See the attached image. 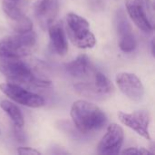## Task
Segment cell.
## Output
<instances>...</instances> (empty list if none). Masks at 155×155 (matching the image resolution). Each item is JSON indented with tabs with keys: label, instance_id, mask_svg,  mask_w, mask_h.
<instances>
[{
	"label": "cell",
	"instance_id": "1",
	"mask_svg": "<svg viewBox=\"0 0 155 155\" xmlns=\"http://www.w3.org/2000/svg\"><path fill=\"white\" fill-rule=\"evenodd\" d=\"M0 73L9 83L19 85L48 87L51 82L35 75L32 68L19 57L0 55Z\"/></svg>",
	"mask_w": 155,
	"mask_h": 155
},
{
	"label": "cell",
	"instance_id": "2",
	"mask_svg": "<svg viewBox=\"0 0 155 155\" xmlns=\"http://www.w3.org/2000/svg\"><path fill=\"white\" fill-rule=\"evenodd\" d=\"M71 117L75 127L83 134L99 131L107 123V117L103 110L84 100H78L73 104Z\"/></svg>",
	"mask_w": 155,
	"mask_h": 155
},
{
	"label": "cell",
	"instance_id": "3",
	"mask_svg": "<svg viewBox=\"0 0 155 155\" xmlns=\"http://www.w3.org/2000/svg\"><path fill=\"white\" fill-rule=\"evenodd\" d=\"M36 34L28 31L5 36L0 40V55L24 57L30 54L36 45Z\"/></svg>",
	"mask_w": 155,
	"mask_h": 155
},
{
	"label": "cell",
	"instance_id": "4",
	"mask_svg": "<svg viewBox=\"0 0 155 155\" xmlns=\"http://www.w3.org/2000/svg\"><path fill=\"white\" fill-rule=\"evenodd\" d=\"M66 27L69 38L75 46L82 49L94 46L95 37L86 19L74 13H69L66 16Z\"/></svg>",
	"mask_w": 155,
	"mask_h": 155
},
{
	"label": "cell",
	"instance_id": "5",
	"mask_svg": "<svg viewBox=\"0 0 155 155\" xmlns=\"http://www.w3.org/2000/svg\"><path fill=\"white\" fill-rule=\"evenodd\" d=\"M0 90L11 100L27 107L38 108L45 104V100L43 97L16 84H1Z\"/></svg>",
	"mask_w": 155,
	"mask_h": 155
},
{
	"label": "cell",
	"instance_id": "6",
	"mask_svg": "<svg viewBox=\"0 0 155 155\" xmlns=\"http://www.w3.org/2000/svg\"><path fill=\"white\" fill-rule=\"evenodd\" d=\"M124 138L123 128L116 124H112L99 143L98 153L103 155L118 154L124 143Z\"/></svg>",
	"mask_w": 155,
	"mask_h": 155
},
{
	"label": "cell",
	"instance_id": "7",
	"mask_svg": "<svg viewBox=\"0 0 155 155\" xmlns=\"http://www.w3.org/2000/svg\"><path fill=\"white\" fill-rule=\"evenodd\" d=\"M116 30L119 35V46L122 51L131 53L137 47V41L133 34V28L127 19L126 14L124 10L120 9L115 17Z\"/></svg>",
	"mask_w": 155,
	"mask_h": 155
},
{
	"label": "cell",
	"instance_id": "8",
	"mask_svg": "<svg viewBox=\"0 0 155 155\" xmlns=\"http://www.w3.org/2000/svg\"><path fill=\"white\" fill-rule=\"evenodd\" d=\"M116 84L122 93L129 99L139 102L144 95V87L141 80L132 73H119L116 75Z\"/></svg>",
	"mask_w": 155,
	"mask_h": 155
},
{
	"label": "cell",
	"instance_id": "9",
	"mask_svg": "<svg viewBox=\"0 0 155 155\" xmlns=\"http://www.w3.org/2000/svg\"><path fill=\"white\" fill-rule=\"evenodd\" d=\"M118 118L124 125L136 132L142 137L147 139L148 141L152 140L148 130L151 117L147 111H137L133 114L119 112Z\"/></svg>",
	"mask_w": 155,
	"mask_h": 155
},
{
	"label": "cell",
	"instance_id": "10",
	"mask_svg": "<svg viewBox=\"0 0 155 155\" xmlns=\"http://www.w3.org/2000/svg\"><path fill=\"white\" fill-rule=\"evenodd\" d=\"M3 10L10 20V25L16 33H25L33 29L32 21L14 3V1H3Z\"/></svg>",
	"mask_w": 155,
	"mask_h": 155
},
{
	"label": "cell",
	"instance_id": "11",
	"mask_svg": "<svg viewBox=\"0 0 155 155\" xmlns=\"http://www.w3.org/2000/svg\"><path fill=\"white\" fill-rule=\"evenodd\" d=\"M58 10V0H38L34 6L35 16L44 30H46L54 22Z\"/></svg>",
	"mask_w": 155,
	"mask_h": 155
},
{
	"label": "cell",
	"instance_id": "12",
	"mask_svg": "<svg viewBox=\"0 0 155 155\" xmlns=\"http://www.w3.org/2000/svg\"><path fill=\"white\" fill-rule=\"evenodd\" d=\"M47 29L53 51L58 55H64L68 51V43L62 22H53Z\"/></svg>",
	"mask_w": 155,
	"mask_h": 155
},
{
	"label": "cell",
	"instance_id": "13",
	"mask_svg": "<svg viewBox=\"0 0 155 155\" xmlns=\"http://www.w3.org/2000/svg\"><path fill=\"white\" fill-rule=\"evenodd\" d=\"M66 72L74 77L83 78L93 72V66L87 55L81 54L75 60L65 64Z\"/></svg>",
	"mask_w": 155,
	"mask_h": 155
},
{
	"label": "cell",
	"instance_id": "14",
	"mask_svg": "<svg viewBox=\"0 0 155 155\" xmlns=\"http://www.w3.org/2000/svg\"><path fill=\"white\" fill-rule=\"evenodd\" d=\"M126 9L131 19L141 30L147 33L153 31V26L151 25L145 15L143 13V11L139 8V6L135 4L134 0L126 1Z\"/></svg>",
	"mask_w": 155,
	"mask_h": 155
},
{
	"label": "cell",
	"instance_id": "15",
	"mask_svg": "<svg viewBox=\"0 0 155 155\" xmlns=\"http://www.w3.org/2000/svg\"><path fill=\"white\" fill-rule=\"evenodd\" d=\"M0 106L6 113V114L10 117L11 121L14 123V124L16 127L22 128L24 126L25 120H24L23 114L21 110L14 103H11L7 100H3L0 103Z\"/></svg>",
	"mask_w": 155,
	"mask_h": 155
},
{
	"label": "cell",
	"instance_id": "16",
	"mask_svg": "<svg viewBox=\"0 0 155 155\" xmlns=\"http://www.w3.org/2000/svg\"><path fill=\"white\" fill-rule=\"evenodd\" d=\"M94 86L96 91L104 97L110 94L114 91V86L111 81L101 72H95Z\"/></svg>",
	"mask_w": 155,
	"mask_h": 155
},
{
	"label": "cell",
	"instance_id": "17",
	"mask_svg": "<svg viewBox=\"0 0 155 155\" xmlns=\"http://www.w3.org/2000/svg\"><path fill=\"white\" fill-rule=\"evenodd\" d=\"M139 8L145 15L149 22L153 26H154V8L151 0H134Z\"/></svg>",
	"mask_w": 155,
	"mask_h": 155
},
{
	"label": "cell",
	"instance_id": "18",
	"mask_svg": "<svg viewBox=\"0 0 155 155\" xmlns=\"http://www.w3.org/2000/svg\"><path fill=\"white\" fill-rule=\"evenodd\" d=\"M122 153H127V154H151L152 153L144 148H135V147H131L128 149H125L124 151L122 152Z\"/></svg>",
	"mask_w": 155,
	"mask_h": 155
},
{
	"label": "cell",
	"instance_id": "19",
	"mask_svg": "<svg viewBox=\"0 0 155 155\" xmlns=\"http://www.w3.org/2000/svg\"><path fill=\"white\" fill-rule=\"evenodd\" d=\"M17 153L19 154H28V155H39L41 154L39 151L31 148V147H19L17 149Z\"/></svg>",
	"mask_w": 155,
	"mask_h": 155
},
{
	"label": "cell",
	"instance_id": "20",
	"mask_svg": "<svg viewBox=\"0 0 155 155\" xmlns=\"http://www.w3.org/2000/svg\"><path fill=\"white\" fill-rule=\"evenodd\" d=\"M151 47H152V54L154 56V39H153L151 42Z\"/></svg>",
	"mask_w": 155,
	"mask_h": 155
},
{
	"label": "cell",
	"instance_id": "21",
	"mask_svg": "<svg viewBox=\"0 0 155 155\" xmlns=\"http://www.w3.org/2000/svg\"><path fill=\"white\" fill-rule=\"evenodd\" d=\"M10 1H17V0H10Z\"/></svg>",
	"mask_w": 155,
	"mask_h": 155
}]
</instances>
